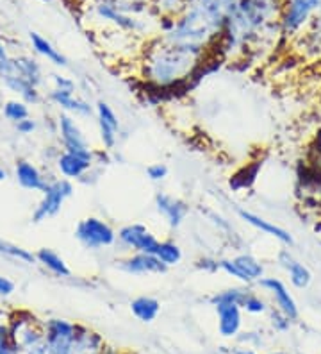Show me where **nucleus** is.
I'll list each match as a JSON object with an SVG mask.
<instances>
[{
    "instance_id": "1",
    "label": "nucleus",
    "mask_w": 321,
    "mask_h": 354,
    "mask_svg": "<svg viewBox=\"0 0 321 354\" xmlns=\"http://www.w3.org/2000/svg\"><path fill=\"white\" fill-rule=\"evenodd\" d=\"M139 59V75L155 90H173L197 77L207 61L209 50L188 45L168 44L159 36L145 41Z\"/></svg>"
},
{
    "instance_id": "2",
    "label": "nucleus",
    "mask_w": 321,
    "mask_h": 354,
    "mask_svg": "<svg viewBox=\"0 0 321 354\" xmlns=\"http://www.w3.org/2000/svg\"><path fill=\"white\" fill-rule=\"evenodd\" d=\"M240 2L241 0H191L184 13L175 18L170 32L159 38L168 44L188 45L211 52Z\"/></svg>"
},
{
    "instance_id": "3",
    "label": "nucleus",
    "mask_w": 321,
    "mask_h": 354,
    "mask_svg": "<svg viewBox=\"0 0 321 354\" xmlns=\"http://www.w3.org/2000/svg\"><path fill=\"white\" fill-rule=\"evenodd\" d=\"M17 354H48L43 320L29 311H13L8 319Z\"/></svg>"
},
{
    "instance_id": "4",
    "label": "nucleus",
    "mask_w": 321,
    "mask_h": 354,
    "mask_svg": "<svg viewBox=\"0 0 321 354\" xmlns=\"http://www.w3.org/2000/svg\"><path fill=\"white\" fill-rule=\"evenodd\" d=\"M321 13V0H284L280 30L284 39L300 38Z\"/></svg>"
},
{
    "instance_id": "5",
    "label": "nucleus",
    "mask_w": 321,
    "mask_h": 354,
    "mask_svg": "<svg viewBox=\"0 0 321 354\" xmlns=\"http://www.w3.org/2000/svg\"><path fill=\"white\" fill-rule=\"evenodd\" d=\"M73 236L88 251H100L113 247L118 240V233L111 224L100 216H86L77 224Z\"/></svg>"
},
{
    "instance_id": "6",
    "label": "nucleus",
    "mask_w": 321,
    "mask_h": 354,
    "mask_svg": "<svg viewBox=\"0 0 321 354\" xmlns=\"http://www.w3.org/2000/svg\"><path fill=\"white\" fill-rule=\"evenodd\" d=\"M75 192L73 183L70 179H50L47 188L41 192V199H39L38 206L35 207V212L30 215L32 224H41L45 221H50L57 213L61 212L64 201L70 199Z\"/></svg>"
},
{
    "instance_id": "7",
    "label": "nucleus",
    "mask_w": 321,
    "mask_h": 354,
    "mask_svg": "<svg viewBox=\"0 0 321 354\" xmlns=\"http://www.w3.org/2000/svg\"><path fill=\"white\" fill-rule=\"evenodd\" d=\"M57 134H59V140L63 143V151L93 160L95 149L90 145V140L84 134L82 127L79 126L75 117H72L68 113H61L57 117Z\"/></svg>"
},
{
    "instance_id": "8",
    "label": "nucleus",
    "mask_w": 321,
    "mask_h": 354,
    "mask_svg": "<svg viewBox=\"0 0 321 354\" xmlns=\"http://www.w3.org/2000/svg\"><path fill=\"white\" fill-rule=\"evenodd\" d=\"M43 331H45L48 354H68L77 333V324L56 317V319L43 320Z\"/></svg>"
},
{
    "instance_id": "9",
    "label": "nucleus",
    "mask_w": 321,
    "mask_h": 354,
    "mask_svg": "<svg viewBox=\"0 0 321 354\" xmlns=\"http://www.w3.org/2000/svg\"><path fill=\"white\" fill-rule=\"evenodd\" d=\"M118 240L124 249L130 252H145V254H154L157 249L159 238L143 224H127L118 231Z\"/></svg>"
},
{
    "instance_id": "10",
    "label": "nucleus",
    "mask_w": 321,
    "mask_h": 354,
    "mask_svg": "<svg viewBox=\"0 0 321 354\" xmlns=\"http://www.w3.org/2000/svg\"><path fill=\"white\" fill-rule=\"evenodd\" d=\"M255 285L271 295V299H273V304H275L273 308H277V310L282 311L284 315L289 317L293 322H295V320H298V317H300L298 304H296L295 297H293L291 292H289V288H287L286 283H284L282 279H278V277H275V276H264L262 279L257 281Z\"/></svg>"
},
{
    "instance_id": "11",
    "label": "nucleus",
    "mask_w": 321,
    "mask_h": 354,
    "mask_svg": "<svg viewBox=\"0 0 321 354\" xmlns=\"http://www.w3.org/2000/svg\"><path fill=\"white\" fill-rule=\"evenodd\" d=\"M95 115H97V124H99V134L102 149L106 151H115L118 143V134H120L121 124L115 109L104 100H99L95 106Z\"/></svg>"
},
{
    "instance_id": "12",
    "label": "nucleus",
    "mask_w": 321,
    "mask_h": 354,
    "mask_svg": "<svg viewBox=\"0 0 321 354\" xmlns=\"http://www.w3.org/2000/svg\"><path fill=\"white\" fill-rule=\"evenodd\" d=\"M154 204L157 213L166 221L170 229H179L189 215L188 203H184L175 195L166 194V192H157L154 197Z\"/></svg>"
},
{
    "instance_id": "13",
    "label": "nucleus",
    "mask_w": 321,
    "mask_h": 354,
    "mask_svg": "<svg viewBox=\"0 0 321 354\" xmlns=\"http://www.w3.org/2000/svg\"><path fill=\"white\" fill-rule=\"evenodd\" d=\"M216 311V328L223 338H235L243 331V310L235 303L214 304Z\"/></svg>"
},
{
    "instance_id": "14",
    "label": "nucleus",
    "mask_w": 321,
    "mask_h": 354,
    "mask_svg": "<svg viewBox=\"0 0 321 354\" xmlns=\"http://www.w3.org/2000/svg\"><path fill=\"white\" fill-rule=\"evenodd\" d=\"M277 263L278 267L282 268L284 272L289 277V283H291L295 288L305 290L311 281H313V274L307 268V265H304L300 259H296L293 256V252L289 251V247H284L277 252Z\"/></svg>"
},
{
    "instance_id": "15",
    "label": "nucleus",
    "mask_w": 321,
    "mask_h": 354,
    "mask_svg": "<svg viewBox=\"0 0 321 354\" xmlns=\"http://www.w3.org/2000/svg\"><path fill=\"white\" fill-rule=\"evenodd\" d=\"M121 272L130 276H146V274H164L168 267L161 263L155 254H145V252H133L127 258L116 261Z\"/></svg>"
},
{
    "instance_id": "16",
    "label": "nucleus",
    "mask_w": 321,
    "mask_h": 354,
    "mask_svg": "<svg viewBox=\"0 0 321 354\" xmlns=\"http://www.w3.org/2000/svg\"><path fill=\"white\" fill-rule=\"evenodd\" d=\"M237 216H240L244 224H249L250 227L257 229V231H261V233L275 238V240L282 243L284 247H291L293 243H295V238H293V234L289 233L287 229L273 224V222L268 221V218H264V216L257 215V213H253V212H249V209H243V207H240V209H237Z\"/></svg>"
},
{
    "instance_id": "17",
    "label": "nucleus",
    "mask_w": 321,
    "mask_h": 354,
    "mask_svg": "<svg viewBox=\"0 0 321 354\" xmlns=\"http://www.w3.org/2000/svg\"><path fill=\"white\" fill-rule=\"evenodd\" d=\"M11 72V74L20 75L21 79L29 81L32 86L39 88L45 82V74H43V66L36 57L20 54V56H11L8 65L2 68V72Z\"/></svg>"
},
{
    "instance_id": "18",
    "label": "nucleus",
    "mask_w": 321,
    "mask_h": 354,
    "mask_svg": "<svg viewBox=\"0 0 321 354\" xmlns=\"http://www.w3.org/2000/svg\"><path fill=\"white\" fill-rule=\"evenodd\" d=\"M93 160L68 151H61L56 158L57 172L63 179H70V181H82V177L93 170Z\"/></svg>"
},
{
    "instance_id": "19",
    "label": "nucleus",
    "mask_w": 321,
    "mask_h": 354,
    "mask_svg": "<svg viewBox=\"0 0 321 354\" xmlns=\"http://www.w3.org/2000/svg\"><path fill=\"white\" fill-rule=\"evenodd\" d=\"M47 99L50 100L54 106L63 109V113H68L72 117H91L93 115V108L90 106V102L81 97H77L72 91H63V90H56V88H52L48 91Z\"/></svg>"
},
{
    "instance_id": "20",
    "label": "nucleus",
    "mask_w": 321,
    "mask_h": 354,
    "mask_svg": "<svg viewBox=\"0 0 321 354\" xmlns=\"http://www.w3.org/2000/svg\"><path fill=\"white\" fill-rule=\"evenodd\" d=\"M14 179L23 190L29 192H43L48 185V177L29 160H18L14 163Z\"/></svg>"
},
{
    "instance_id": "21",
    "label": "nucleus",
    "mask_w": 321,
    "mask_h": 354,
    "mask_svg": "<svg viewBox=\"0 0 321 354\" xmlns=\"http://www.w3.org/2000/svg\"><path fill=\"white\" fill-rule=\"evenodd\" d=\"M0 81L4 84V88L8 91H11L13 95H17V99H21L23 102H27L29 106H36L43 100L41 91L39 88L32 86L29 81L21 79L20 75L11 74V72H0Z\"/></svg>"
},
{
    "instance_id": "22",
    "label": "nucleus",
    "mask_w": 321,
    "mask_h": 354,
    "mask_svg": "<svg viewBox=\"0 0 321 354\" xmlns=\"http://www.w3.org/2000/svg\"><path fill=\"white\" fill-rule=\"evenodd\" d=\"M104 347H106V342L102 335L86 326L77 324V333H75L68 354H102Z\"/></svg>"
},
{
    "instance_id": "23",
    "label": "nucleus",
    "mask_w": 321,
    "mask_h": 354,
    "mask_svg": "<svg viewBox=\"0 0 321 354\" xmlns=\"http://www.w3.org/2000/svg\"><path fill=\"white\" fill-rule=\"evenodd\" d=\"M29 39H30V47H32V50H35L38 56L45 57L47 61H50L52 65L59 66V68L68 66V59H66V56H64L59 48L54 47V45L45 38V36H41L39 32H30Z\"/></svg>"
},
{
    "instance_id": "24",
    "label": "nucleus",
    "mask_w": 321,
    "mask_h": 354,
    "mask_svg": "<svg viewBox=\"0 0 321 354\" xmlns=\"http://www.w3.org/2000/svg\"><path fill=\"white\" fill-rule=\"evenodd\" d=\"M231 259L234 261L237 270L244 276L246 285H255L257 281L264 277V265H262L261 259H257L250 252H240V254H235Z\"/></svg>"
},
{
    "instance_id": "25",
    "label": "nucleus",
    "mask_w": 321,
    "mask_h": 354,
    "mask_svg": "<svg viewBox=\"0 0 321 354\" xmlns=\"http://www.w3.org/2000/svg\"><path fill=\"white\" fill-rule=\"evenodd\" d=\"M36 263L41 265L43 268H47L48 272L54 274L56 277H70L72 270H70L68 263L57 254L56 251H52L48 247H41L35 252Z\"/></svg>"
},
{
    "instance_id": "26",
    "label": "nucleus",
    "mask_w": 321,
    "mask_h": 354,
    "mask_svg": "<svg viewBox=\"0 0 321 354\" xmlns=\"http://www.w3.org/2000/svg\"><path fill=\"white\" fill-rule=\"evenodd\" d=\"M128 306H130L133 315L143 324L154 322L159 313H161V303L155 297H150V295H139V297L133 299Z\"/></svg>"
},
{
    "instance_id": "27",
    "label": "nucleus",
    "mask_w": 321,
    "mask_h": 354,
    "mask_svg": "<svg viewBox=\"0 0 321 354\" xmlns=\"http://www.w3.org/2000/svg\"><path fill=\"white\" fill-rule=\"evenodd\" d=\"M261 167H262L261 161H253V163L246 165V167H243L241 170H237V172H235L234 176L231 177L228 186H231L234 192L246 190V188H250V186L255 183L257 176H259V170H261Z\"/></svg>"
},
{
    "instance_id": "28",
    "label": "nucleus",
    "mask_w": 321,
    "mask_h": 354,
    "mask_svg": "<svg viewBox=\"0 0 321 354\" xmlns=\"http://www.w3.org/2000/svg\"><path fill=\"white\" fill-rule=\"evenodd\" d=\"M191 0H150L157 18H179Z\"/></svg>"
},
{
    "instance_id": "29",
    "label": "nucleus",
    "mask_w": 321,
    "mask_h": 354,
    "mask_svg": "<svg viewBox=\"0 0 321 354\" xmlns=\"http://www.w3.org/2000/svg\"><path fill=\"white\" fill-rule=\"evenodd\" d=\"M154 254L168 268L175 267V265H179L182 261V249L173 240H159L157 249H155Z\"/></svg>"
},
{
    "instance_id": "30",
    "label": "nucleus",
    "mask_w": 321,
    "mask_h": 354,
    "mask_svg": "<svg viewBox=\"0 0 321 354\" xmlns=\"http://www.w3.org/2000/svg\"><path fill=\"white\" fill-rule=\"evenodd\" d=\"M0 113H2V117L8 122L18 124V122L30 117V106L27 102H23L21 99H8L2 102Z\"/></svg>"
},
{
    "instance_id": "31",
    "label": "nucleus",
    "mask_w": 321,
    "mask_h": 354,
    "mask_svg": "<svg viewBox=\"0 0 321 354\" xmlns=\"http://www.w3.org/2000/svg\"><path fill=\"white\" fill-rule=\"evenodd\" d=\"M241 310L250 313V315H264L270 311V304L262 295H259L253 290H246L243 301H241Z\"/></svg>"
},
{
    "instance_id": "32",
    "label": "nucleus",
    "mask_w": 321,
    "mask_h": 354,
    "mask_svg": "<svg viewBox=\"0 0 321 354\" xmlns=\"http://www.w3.org/2000/svg\"><path fill=\"white\" fill-rule=\"evenodd\" d=\"M0 256L13 258L17 259V261H20V263H27V265L36 263V258L32 252L23 249V247L14 245V243L11 242H6V240H2V238H0Z\"/></svg>"
},
{
    "instance_id": "33",
    "label": "nucleus",
    "mask_w": 321,
    "mask_h": 354,
    "mask_svg": "<svg viewBox=\"0 0 321 354\" xmlns=\"http://www.w3.org/2000/svg\"><path fill=\"white\" fill-rule=\"evenodd\" d=\"M246 285L244 286H232V288H225L222 292H216L213 297L209 299V303L218 304V303H235L241 306V301H243L244 294H246Z\"/></svg>"
},
{
    "instance_id": "34",
    "label": "nucleus",
    "mask_w": 321,
    "mask_h": 354,
    "mask_svg": "<svg viewBox=\"0 0 321 354\" xmlns=\"http://www.w3.org/2000/svg\"><path fill=\"white\" fill-rule=\"evenodd\" d=\"M270 324L271 328H273L275 333H287L289 329H291L293 326V320L289 319L287 315H284L282 311L277 310V308H271L270 310Z\"/></svg>"
},
{
    "instance_id": "35",
    "label": "nucleus",
    "mask_w": 321,
    "mask_h": 354,
    "mask_svg": "<svg viewBox=\"0 0 321 354\" xmlns=\"http://www.w3.org/2000/svg\"><path fill=\"white\" fill-rule=\"evenodd\" d=\"M235 340L240 342L243 347H250V349H253V347L262 346V333L261 331H241L240 335L235 337Z\"/></svg>"
},
{
    "instance_id": "36",
    "label": "nucleus",
    "mask_w": 321,
    "mask_h": 354,
    "mask_svg": "<svg viewBox=\"0 0 321 354\" xmlns=\"http://www.w3.org/2000/svg\"><path fill=\"white\" fill-rule=\"evenodd\" d=\"M168 172H170V170H168V167L164 163H152L146 167V177L154 183L164 181L168 177Z\"/></svg>"
},
{
    "instance_id": "37",
    "label": "nucleus",
    "mask_w": 321,
    "mask_h": 354,
    "mask_svg": "<svg viewBox=\"0 0 321 354\" xmlns=\"http://www.w3.org/2000/svg\"><path fill=\"white\" fill-rule=\"evenodd\" d=\"M52 88L77 93V84H75V81H73L72 77H66V75H61V74L52 75Z\"/></svg>"
},
{
    "instance_id": "38",
    "label": "nucleus",
    "mask_w": 321,
    "mask_h": 354,
    "mask_svg": "<svg viewBox=\"0 0 321 354\" xmlns=\"http://www.w3.org/2000/svg\"><path fill=\"white\" fill-rule=\"evenodd\" d=\"M197 268L204 270V272L214 274L220 270V259L218 258H211V256H202V258L197 259Z\"/></svg>"
},
{
    "instance_id": "39",
    "label": "nucleus",
    "mask_w": 321,
    "mask_h": 354,
    "mask_svg": "<svg viewBox=\"0 0 321 354\" xmlns=\"http://www.w3.org/2000/svg\"><path fill=\"white\" fill-rule=\"evenodd\" d=\"M14 129H17V133L21 134V136H29V134H32L36 129H38V122H36L32 117H29L26 118V120L14 124Z\"/></svg>"
},
{
    "instance_id": "40",
    "label": "nucleus",
    "mask_w": 321,
    "mask_h": 354,
    "mask_svg": "<svg viewBox=\"0 0 321 354\" xmlns=\"http://www.w3.org/2000/svg\"><path fill=\"white\" fill-rule=\"evenodd\" d=\"M14 290H17L14 281L0 274V297H11L14 294Z\"/></svg>"
},
{
    "instance_id": "41",
    "label": "nucleus",
    "mask_w": 321,
    "mask_h": 354,
    "mask_svg": "<svg viewBox=\"0 0 321 354\" xmlns=\"http://www.w3.org/2000/svg\"><path fill=\"white\" fill-rule=\"evenodd\" d=\"M209 215V221L213 222L216 227H218V231H231L232 229V224L231 222L227 221V218H223L222 215H218V213H214V212H209L207 213Z\"/></svg>"
},
{
    "instance_id": "42",
    "label": "nucleus",
    "mask_w": 321,
    "mask_h": 354,
    "mask_svg": "<svg viewBox=\"0 0 321 354\" xmlns=\"http://www.w3.org/2000/svg\"><path fill=\"white\" fill-rule=\"evenodd\" d=\"M9 52H8V47H6V44L2 41V38H0V68H4L6 65H8L9 61ZM2 72V70H0Z\"/></svg>"
},
{
    "instance_id": "43",
    "label": "nucleus",
    "mask_w": 321,
    "mask_h": 354,
    "mask_svg": "<svg viewBox=\"0 0 321 354\" xmlns=\"http://www.w3.org/2000/svg\"><path fill=\"white\" fill-rule=\"evenodd\" d=\"M231 354H259L255 349H250V347H235L231 351Z\"/></svg>"
},
{
    "instance_id": "44",
    "label": "nucleus",
    "mask_w": 321,
    "mask_h": 354,
    "mask_svg": "<svg viewBox=\"0 0 321 354\" xmlns=\"http://www.w3.org/2000/svg\"><path fill=\"white\" fill-rule=\"evenodd\" d=\"M102 354H124L120 349H116V347H111V346H106L102 349Z\"/></svg>"
},
{
    "instance_id": "45",
    "label": "nucleus",
    "mask_w": 321,
    "mask_h": 354,
    "mask_svg": "<svg viewBox=\"0 0 321 354\" xmlns=\"http://www.w3.org/2000/svg\"><path fill=\"white\" fill-rule=\"evenodd\" d=\"M8 177H9L8 170H6L4 167H2V165H0V183H2V181H6V179H8Z\"/></svg>"
},
{
    "instance_id": "46",
    "label": "nucleus",
    "mask_w": 321,
    "mask_h": 354,
    "mask_svg": "<svg viewBox=\"0 0 321 354\" xmlns=\"http://www.w3.org/2000/svg\"><path fill=\"white\" fill-rule=\"evenodd\" d=\"M270 354H287V353H284V351H275V353H270Z\"/></svg>"
},
{
    "instance_id": "47",
    "label": "nucleus",
    "mask_w": 321,
    "mask_h": 354,
    "mask_svg": "<svg viewBox=\"0 0 321 354\" xmlns=\"http://www.w3.org/2000/svg\"><path fill=\"white\" fill-rule=\"evenodd\" d=\"M0 108H2V100H0Z\"/></svg>"
}]
</instances>
